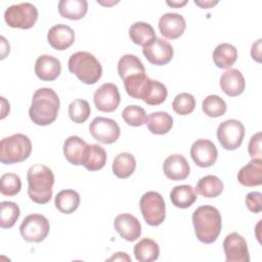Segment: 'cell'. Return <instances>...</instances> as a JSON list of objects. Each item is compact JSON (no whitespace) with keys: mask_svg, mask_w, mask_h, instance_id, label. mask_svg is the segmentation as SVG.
<instances>
[{"mask_svg":"<svg viewBox=\"0 0 262 262\" xmlns=\"http://www.w3.org/2000/svg\"><path fill=\"white\" fill-rule=\"evenodd\" d=\"M59 98L56 92L48 87L39 88L32 97L29 116L38 126H47L53 123L59 111Z\"/></svg>","mask_w":262,"mask_h":262,"instance_id":"1","label":"cell"},{"mask_svg":"<svg viewBox=\"0 0 262 262\" xmlns=\"http://www.w3.org/2000/svg\"><path fill=\"white\" fill-rule=\"evenodd\" d=\"M192 224L196 238L204 244L214 243L221 231L222 219L217 208L204 205L192 213Z\"/></svg>","mask_w":262,"mask_h":262,"instance_id":"2","label":"cell"},{"mask_svg":"<svg viewBox=\"0 0 262 262\" xmlns=\"http://www.w3.org/2000/svg\"><path fill=\"white\" fill-rule=\"evenodd\" d=\"M28 195L40 205L46 204L52 196L54 175L51 169L42 164H35L27 172Z\"/></svg>","mask_w":262,"mask_h":262,"instance_id":"3","label":"cell"},{"mask_svg":"<svg viewBox=\"0 0 262 262\" xmlns=\"http://www.w3.org/2000/svg\"><path fill=\"white\" fill-rule=\"evenodd\" d=\"M69 71L81 82L93 85L102 75V67L98 59L87 51H78L72 54L68 61Z\"/></svg>","mask_w":262,"mask_h":262,"instance_id":"4","label":"cell"},{"mask_svg":"<svg viewBox=\"0 0 262 262\" xmlns=\"http://www.w3.org/2000/svg\"><path fill=\"white\" fill-rule=\"evenodd\" d=\"M32 151L31 139L21 133L5 137L0 142V162L12 165L27 160Z\"/></svg>","mask_w":262,"mask_h":262,"instance_id":"5","label":"cell"},{"mask_svg":"<svg viewBox=\"0 0 262 262\" xmlns=\"http://www.w3.org/2000/svg\"><path fill=\"white\" fill-rule=\"evenodd\" d=\"M5 23L11 28L28 30L34 27L38 19L37 7L29 2L14 4L4 12Z\"/></svg>","mask_w":262,"mask_h":262,"instance_id":"6","label":"cell"},{"mask_svg":"<svg viewBox=\"0 0 262 262\" xmlns=\"http://www.w3.org/2000/svg\"><path fill=\"white\" fill-rule=\"evenodd\" d=\"M139 208L144 221L150 226L162 224L166 218L165 201L157 191L143 193L139 202Z\"/></svg>","mask_w":262,"mask_h":262,"instance_id":"7","label":"cell"},{"mask_svg":"<svg viewBox=\"0 0 262 262\" xmlns=\"http://www.w3.org/2000/svg\"><path fill=\"white\" fill-rule=\"evenodd\" d=\"M50 230L47 218L41 214H30L21 222L19 232L23 238L30 243L43 242Z\"/></svg>","mask_w":262,"mask_h":262,"instance_id":"8","label":"cell"},{"mask_svg":"<svg viewBox=\"0 0 262 262\" xmlns=\"http://www.w3.org/2000/svg\"><path fill=\"white\" fill-rule=\"evenodd\" d=\"M245 136L244 124L235 119L226 120L217 128V138L221 146L227 150L238 148Z\"/></svg>","mask_w":262,"mask_h":262,"instance_id":"9","label":"cell"},{"mask_svg":"<svg viewBox=\"0 0 262 262\" xmlns=\"http://www.w3.org/2000/svg\"><path fill=\"white\" fill-rule=\"evenodd\" d=\"M89 132L91 136L104 144H111L118 140L121 134L118 123L110 118L96 117L89 125Z\"/></svg>","mask_w":262,"mask_h":262,"instance_id":"10","label":"cell"},{"mask_svg":"<svg viewBox=\"0 0 262 262\" xmlns=\"http://www.w3.org/2000/svg\"><path fill=\"white\" fill-rule=\"evenodd\" d=\"M121 101V95L117 85L113 83H104L97 88L93 94V102L95 107L102 113L115 112Z\"/></svg>","mask_w":262,"mask_h":262,"instance_id":"11","label":"cell"},{"mask_svg":"<svg viewBox=\"0 0 262 262\" xmlns=\"http://www.w3.org/2000/svg\"><path fill=\"white\" fill-rule=\"evenodd\" d=\"M142 53L149 63L164 66L171 61L174 50L169 42L157 37L151 43L143 46Z\"/></svg>","mask_w":262,"mask_h":262,"instance_id":"12","label":"cell"},{"mask_svg":"<svg viewBox=\"0 0 262 262\" xmlns=\"http://www.w3.org/2000/svg\"><path fill=\"white\" fill-rule=\"evenodd\" d=\"M226 262H249L250 255L246 239L237 232L229 233L223 241Z\"/></svg>","mask_w":262,"mask_h":262,"instance_id":"13","label":"cell"},{"mask_svg":"<svg viewBox=\"0 0 262 262\" xmlns=\"http://www.w3.org/2000/svg\"><path fill=\"white\" fill-rule=\"evenodd\" d=\"M190 156L195 165L202 168H208L215 164L218 150L211 140L201 138L191 144Z\"/></svg>","mask_w":262,"mask_h":262,"instance_id":"14","label":"cell"},{"mask_svg":"<svg viewBox=\"0 0 262 262\" xmlns=\"http://www.w3.org/2000/svg\"><path fill=\"white\" fill-rule=\"evenodd\" d=\"M186 23L179 13L167 12L159 19V30L162 36L167 39H177L185 31Z\"/></svg>","mask_w":262,"mask_h":262,"instance_id":"15","label":"cell"},{"mask_svg":"<svg viewBox=\"0 0 262 262\" xmlns=\"http://www.w3.org/2000/svg\"><path fill=\"white\" fill-rule=\"evenodd\" d=\"M114 227L121 237L128 242L136 241L141 234V224L139 220L128 213L118 215L114 220Z\"/></svg>","mask_w":262,"mask_h":262,"instance_id":"16","label":"cell"},{"mask_svg":"<svg viewBox=\"0 0 262 262\" xmlns=\"http://www.w3.org/2000/svg\"><path fill=\"white\" fill-rule=\"evenodd\" d=\"M47 41L52 48L59 51L66 50L75 41L74 30L63 24L54 25L47 33Z\"/></svg>","mask_w":262,"mask_h":262,"instance_id":"17","label":"cell"},{"mask_svg":"<svg viewBox=\"0 0 262 262\" xmlns=\"http://www.w3.org/2000/svg\"><path fill=\"white\" fill-rule=\"evenodd\" d=\"M163 171L167 178L173 181L184 180L190 173L189 164L186 159L179 154L169 156L163 164Z\"/></svg>","mask_w":262,"mask_h":262,"instance_id":"18","label":"cell"},{"mask_svg":"<svg viewBox=\"0 0 262 262\" xmlns=\"http://www.w3.org/2000/svg\"><path fill=\"white\" fill-rule=\"evenodd\" d=\"M60 61L48 54L40 55L35 62V74L42 81H54L60 75Z\"/></svg>","mask_w":262,"mask_h":262,"instance_id":"19","label":"cell"},{"mask_svg":"<svg viewBox=\"0 0 262 262\" xmlns=\"http://www.w3.org/2000/svg\"><path fill=\"white\" fill-rule=\"evenodd\" d=\"M246 82L243 74L236 69H229L220 77L221 90L228 96L234 97L245 90Z\"/></svg>","mask_w":262,"mask_h":262,"instance_id":"20","label":"cell"},{"mask_svg":"<svg viewBox=\"0 0 262 262\" xmlns=\"http://www.w3.org/2000/svg\"><path fill=\"white\" fill-rule=\"evenodd\" d=\"M238 182L247 187L261 185L262 183V159L254 158L237 173Z\"/></svg>","mask_w":262,"mask_h":262,"instance_id":"21","label":"cell"},{"mask_svg":"<svg viewBox=\"0 0 262 262\" xmlns=\"http://www.w3.org/2000/svg\"><path fill=\"white\" fill-rule=\"evenodd\" d=\"M168 90L163 83L148 79L143 87L140 99L148 105H159L166 100Z\"/></svg>","mask_w":262,"mask_h":262,"instance_id":"22","label":"cell"},{"mask_svg":"<svg viewBox=\"0 0 262 262\" xmlns=\"http://www.w3.org/2000/svg\"><path fill=\"white\" fill-rule=\"evenodd\" d=\"M106 163V151L99 144H87L82 163L89 171H98L104 167Z\"/></svg>","mask_w":262,"mask_h":262,"instance_id":"23","label":"cell"},{"mask_svg":"<svg viewBox=\"0 0 262 262\" xmlns=\"http://www.w3.org/2000/svg\"><path fill=\"white\" fill-rule=\"evenodd\" d=\"M87 143L81 137L73 135L68 137L63 142V156L69 163L79 166L82 163V158Z\"/></svg>","mask_w":262,"mask_h":262,"instance_id":"24","label":"cell"},{"mask_svg":"<svg viewBox=\"0 0 262 262\" xmlns=\"http://www.w3.org/2000/svg\"><path fill=\"white\" fill-rule=\"evenodd\" d=\"M88 11V2L86 0H61L58 2L59 14L72 20L83 18Z\"/></svg>","mask_w":262,"mask_h":262,"instance_id":"25","label":"cell"},{"mask_svg":"<svg viewBox=\"0 0 262 262\" xmlns=\"http://www.w3.org/2000/svg\"><path fill=\"white\" fill-rule=\"evenodd\" d=\"M196 191L191 185H177L170 191V200L172 204L180 209L189 208L196 201Z\"/></svg>","mask_w":262,"mask_h":262,"instance_id":"26","label":"cell"},{"mask_svg":"<svg viewBox=\"0 0 262 262\" xmlns=\"http://www.w3.org/2000/svg\"><path fill=\"white\" fill-rule=\"evenodd\" d=\"M212 56L217 68L229 69L237 59V50L229 43H221L215 47Z\"/></svg>","mask_w":262,"mask_h":262,"instance_id":"27","label":"cell"},{"mask_svg":"<svg viewBox=\"0 0 262 262\" xmlns=\"http://www.w3.org/2000/svg\"><path fill=\"white\" fill-rule=\"evenodd\" d=\"M145 124L150 133L164 135L172 129L173 118L166 112H155L147 117Z\"/></svg>","mask_w":262,"mask_h":262,"instance_id":"28","label":"cell"},{"mask_svg":"<svg viewBox=\"0 0 262 262\" xmlns=\"http://www.w3.org/2000/svg\"><path fill=\"white\" fill-rule=\"evenodd\" d=\"M129 37L137 45L145 46L151 43L156 38L154 28L144 21H136L129 28Z\"/></svg>","mask_w":262,"mask_h":262,"instance_id":"29","label":"cell"},{"mask_svg":"<svg viewBox=\"0 0 262 262\" xmlns=\"http://www.w3.org/2000/svg\"><path fill=\"white\" fill-rule=\"evenodd\" d=\"M222 180L215 175H206L202 177L194 188V190L204 198H216L223 191Z\"/></svg>","mask_w":262,"mask_h":262,"instance_id":"30","label":"cell"},{"mask_svg":"<svg viewBox=\"0 0 262 262\" xmlns=\"http://www.w3.org/2000/svg\"><path fill=\"white\" fill-rule=\"evenodd\" d=\"M133 252L137 261L151 262L159 258L160 248L154 239L144 237L134 246Z\"/></svg>","mask_w":262,"mask_h":262,"instance_id":"31","label":"cell"},{"mask_svg":"<svg viewBox=\"0 0 262 262\" xmlns=\"http://www.w3.org/2000/svg\"><path fill=\"white\" fill-rule=\"evenodd\" d=\"M54 205L61 213L72 214L80 205V195L74 189L60 190L54 199Z\"/></svg>","mask_w":262,"mask_h":262,"instance_id":"32","label":"cell"},{"mask_svg":"<svg viewBox=\"0 0 262 262\" xmlns=\"http://www.w3.org/2000/svg\"><path fill=\"white\" fill-rule=\"evenodd\" d=\"M136 168V161L133 155L129 152H120L113 162V172L121 179L130 177Z\"/></svg>","mask_w":262,"mask_h":262,"instance_id":"33","label":"cell"},{"mask_svg":"<svg viewBox=\"0 0 262 262\" xmlns=\"http://www.w3.org/2000/svg\"><path fill=\"white\" fill-rule=\"evenodd\" d=\"M138 73H145V68L136 55L125 54L119 59L118 74L122 80Z\"/></svg>","mask_w":262,"mask_h":262,"instance_id":"34","label":"cell"},{"mask_svg":"<svg viewBox=\"0 0 262 262\" xmlns=\"http://www.w3.org/2000/svg\"><path fill=\"white\" fill-rule=\"evenodd\" d=\"M0 226L2 228H11L20 215L19 207L14 202L3 201L0 204Z\"/></svg>","mask_w":262,"mask_h":262,"instance_id":"35","label":"cell"},{"mask_svg":"<svg viewBox=\"0 0 262 262\" xmlns=\"http://www.w3.org/2000/svg\"><path fill=\"white\" fill-rule=\"evenodd\" d=\"M148 79L149 78L145 73H138V74L126 77L123 81H124V87L127 94L135 99H140L141 92Z\"/></svg>","mask_w":262,"mask_h":262,"instance_id":"36","label":"cell"},{"mask_svg":"<svg viewBox=\"0 0 262 262\" xmlns=\"http://www.w3.org/2000/svg\"><path fill=\"white\" fill-rule=\"evenodd\" d=\"M203 112L210 118H218L225 114L226 102L218 95L211 94L208 95L202 103Z\"/></svg>","mask_w":262,"mask_h":262,"instance_id":"37","label":"cell"},{"mask_svg":"<svg viewBox=\"0 0 262 262\" xmlns=\"http://www.w3.org/2000/svg\"><path fill=\"white\" fill-rule=\"evenodd\" d=\"M70 119L77 124H82L87 121L90 116L91 108L87 100L85 99H75L73 100L68 108Z\"/></svg>","mask_w":262,"mask_h":262,"instance_id":"38","label":"cell"},{"mask_svg":"<svg viewBox=\"0 0 262 262\" xmlns=\"http://www.w3.org/2000/svg\"><path fill=\"white\" fill-rule=\"evenodd\" d=\"M122 119L124 122L133 127H139L146 123V113L144 108L139 105H128L122 112Z\"/></svg>","mask_w":262,"mask_h":262,"instance_id":"39","label":"cell"},{"mask_svg":"<svg viewBox=\"0 0 262 262\" xmlns=\"http://www.w3.org/2000/svg\"><path fill=\"white\" fill-rule=\"evenodd\" d=\"M172 107L177 115L186 116L193 112L195 107V99L190 93H179L175 96L172 102Z\"/></svg>","mask_w":262,"mask_h":262,"instance_id":"40","label":"cell"},{"mask_svg":"<svg viewBox=\"0 0 262 262\" xmlns=\"http://www.w3.org/2000/svg\"><path fill=\"white\" fill-rule=\"evenodd\" d=\"M21 181L14 173H5L0 178V191L3 195L13 196L20 191Z\"/></svg>","mask_w":262,"mask_h":262,"instance_id":"41","label":"cell"},{"mask_svg":"<svg viewBox=\"0 0 262 262\" xmlns=\"http://www.w3.org/2000/svg\"><path fill=\"white\" fill-rule=\"evenodd\" d=\"M246 205L253 213L262 211V194L259 191H251L246 196Z\"/></svg>","mask_w":262,"mask_h":262,"instance_id":"42","label":"cell"},{"mask_svg":"<svg viewBox=\"0 0 262 262\" xmlns=\"http://www.w3.org/2000/svg\"><path fill=\"white\" fill-rule=\"evenodd\" d=\"M249 155L254 158H261L262 151H261V132H257L254 134L249 142L248 146ZM262 159V158H261Z\"/></svg>","mask_w":262,"mask_h":262,"instance_id":"43","label":"cell"},{"mask_svg":"<svg viewBox=\"0 0 262 262\" xmlns=\"http://www.w3.org/2000/svg\"><path fill=\"white\" fill-rule=\"evenodd\" d=\"M261 39H258L251 48V56L257 62L261 61Z\"/></svg>","mask_w":262,"mask_h":262,"instance_id":"44","label":"cell"},{"mask_svg":"<svg viewBox=\"0 0 262 262\" xmlns=\"http://www.w3.org/2000/svg\"><path fill=\"white\" fill-rule=\"evenodd\" d=\"M1 46H2V52H1V59H3V58H5V56L9 53V49H10V47H9V43L8 42H6V39L2 36L1 37Z\"/></svg>","mask_w":262,"mask_h":262,"instance_id":"45","label":"cell"},{"mask_svg":"<svg viewBox=\"0 0 262 262\" xmlns=\"http://www.w3.org/2000/svg\"><path fill=\"white\" fill-rule=\"evenodd\" d=\"M110 261H112V260H120V261H124V260H126V261H130V258H129V256L126 254V253H122V252H118V253H116L113 257H111L110 259H108Z\"/></svg>","mask_w":262,"mask_h":262,"instance_id":"46","label":"cell"},{"mask_svg":"<svg viewBox=\"0 0 262 262\" xmlns=\"http://www.w3.org/2000/svg\"><path fill=\"white\" fill-rule=\"evenodd\" d=\"M218 3V1H194V4L199 5L202 8H210L214 5H216Z\"/></svg>","mask_w":262,"mask_h":262,"instance_id":"47","label":"cell"},{"mask_svg":"<svg viewBox=\"0 0 262 262\" xmlns=\"http://www.w3.org/2000/svg\"><path fill=\"white\" fill-rule=\"evenodd\" d=\"M0 98H1V105H2V107H1V119H4V114H5L4 110H6V112L9 113V102L6 101V99L3 96H1Z\"/></svg>","mask_w":262,"mask_h":262,"instance_id":"48","label":"cell"},{"mask_svg":"<svg viewBox=\"0 0 262 262\" xmlns=\"http://www.w3.org/2000/svg\"><path fill=\"white\" fill-rule=\"evenodd\" d=\"M187 3V1L186 0H183V1H167V4L169 5V6H172V7H176V8H179V7H181V6H183V5H185Z\"/></svg>","mask_w":262,"mask_h":262,"instance_id":"49","label":"cell"}]
</instances>
